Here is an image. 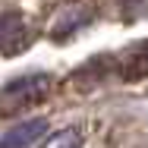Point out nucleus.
<instances>
[{
    "mask_svg": "<svg viewBox=\"0 0 148 148\" xmlns=\"http://www.w3.org/2000/svg\"><path fill=\"white\" fill-rule=\"evenodd\" d=\"M47 88H51V79L44 73H32V76H22V79L10 82L3 88V98L10 104H35L47 95Z\"/></svg>",
    "mask_w": 148,
    "mask_h": 148,
    "instance_id": "2",
    "label": "nucleus"
},
{
    "mask_svg": "<svg viewBox=\"0 0 148 148\" xmlns=\"http://www.w3.org/2000/svg\"><path fill=\"white\" fill-rule=\"evenodd\" d=\"M41 148H82V132L79 129H60L44 139Z\"/></svg>",
    "mask_w": 148,
    "mask_h": 148,
    "instance_id": "5",
    "label": "nucleus"
},
{
    "mask_svg": "<svg viewBox=\"0 0 148 148\" xmlns=\"http://www.w3.org/2000/svg\"><path fill=\"white\" fill-rule=\"evenodd\" d=\"M44 132H47V123H44V120L19 123V126H13V129L0 139V148H25V145H32V142H38Z\"/></svg>",
    "mask_w": 148,
    "mask_h": 148,
    "instance_id": "3",
    "label": "nucleus"
},
{
    "mask_svg": "<svg viewBox=\"0 0 148 148\" xmlns=\"http://www.w3.org/2000/svg\"><path fill=\"white\" fill-rule=\"evenodd\" d=\"M120 76L123 79H145L148 76V41L126 47V54L120 57Z\"/></svg>",
    "mask_w": 148,
    "mask_h": 148,
    "instance_id": "4",
    "label": "nucleus"
},
{
    "mask_svg": "<svg viewBox=\"0 0 148 148\" xmlns=\"http://www.w3.org/2000/svg\"><path fill=\"white\" fill-rule=\"evenodd\" d=\"M123 3H132V6H136V3H145V0H123Z\"/></svg>",
    "mask_w": 148,
    "mask_h": 148,
    "instance_id": "6",
    "label": "nucleus"
},
{
    "mask_svg": "<svg viewBox=\"0 0 148 148\" xmlns=\"http://www.w3.org/2000/svg\"><path fill=\"white\" fill-rule=\"evenodd\" d=\"M32 35H29V25L19 13H3L0 16V54L13 57V54H22L29 47Z\"/></svg>",
    "mask_w": 148,
    "mask_h": 148,
    "instance_id": "1",
    "label": "nucleus"
}]
</instances>
